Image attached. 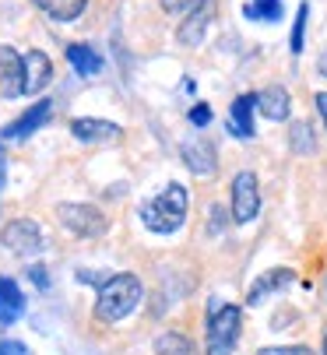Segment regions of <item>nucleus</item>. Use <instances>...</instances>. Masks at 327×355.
<instances>
[{
	"instance_id": "1",
	"label": "nucleus",
	"mask_w": 327,
	"mask_h": 355,
	"mask_svg": "<svg viewBox=\"0 0 327 355\" xmlns=\"http://www.w3.org/2000/svg\"><path fill=\"white\" fill-rule=\"evenodd\" d=\"M183 218H187V187H180V183H169L158 197L141 205V222L158 236L176 232L183 225Z\"/></svg>"
},
{
	"instance_id": "2",
	"label": "nucleus",
	"mask_w": 327,
	"mask_h": 355,
	"mask_svg": "<svg viewBox=\"0 0 327 355\" xmlns=\"http://www.w3.org/2000/svg\"><path fill=\"white\" fill-rule=\"evenodd\" d=\"M137 302H141V282L134 275H113L99 285L95 313H99V320L113 324V320H124Z\"/></svg>"
},
{
	"instance_id": "3",
	"label": "nucleus",
	"mask_w": 327,
	"mask_h": 355,
	"mask_svg": "<svg viewBox=\"0 0 327 355\" xmlns=\"http://www.w3.org/2000/svg\"><path fill=\"white\" fill-rule=\"evenodd\" d=\"M240 341V310L211 302L208 310V355H229Z\"/></svg>"
},
{
	"instance_id": "4",
	"label": "nucleus",
	"mask_w": 327,
	"mask_h": 355,
	"mask_svg": "<svg viewBox=\"0 0 327 355\" xmlns=\"http://www.w3.org/2000/svg\"><path fill=\"white\" fill-rule=\"evenodd\" d=\"M57 218L64 222V229H71L74 236H85V239L102 236L109 229L106 215L99 208H92V205H60L57 208Z\"/></svg>"
},
{
	"instance_id": "5",
	"label": "nucleus",
	"mask_w": 327,
	"mask_h": 355,
	"mask_svg": "<svg viewBox=\"0 0 327 355\" xmlns=\"http://www.w3.org/2000/svg\"><path fill=\"white\" fill-rule=\"evenodd\" d=\"M260 211V190H257V176L253 173H240L233 180V218L240 225L253 222Z\"/></svg>"
},
{
	"instance_id": "6",
	"label": "nucleus",
	"mask_w": 327,
	"mask_h": 355,
	"mask_svg": "<svg viewBox=\"0 0 327 355\" xmlns=\"http://www.w3.org/2000/svg\"><path fill=\"white\" fill-rule=\"evenodd\" d=\"M0 95H25V57H18L11 46H0Z\"/></svg>"
},
{
	"instance_id": "7",
	"label": "nucleus",
	"mask_w": 327,
	"mask_h": 355,
	"mask_svg": "<svg viewBox=\"0 0 327 355\" xmlns=\"http://www.w3.org/2000/svg\"><path fill=\"white\" fill-rule=\"evenodd\" d=\"M0 236H4V246H11L15 253H25V250L32 253V250L42 246V232H39V225L32 218H15Z\"/></svg>"
},
{
	"instance_id": "8",
	"label": "nucleus",
	"mask_w": 327,
	"mask_h": 355,
	"mask_svg": "<svg viewBox=\"0 0 327 355\" xmlns=\"http://www.w3.org/2000/svg\"><path fill=\"white\" fill-rule=\"evenodd\" d=\"M183 162H187V169H190L194 176H201V180H211L215 169H218V162H215V148H211L204 137L183 144Z\"/></svg>"
},
{
	"instance_id": "9",
	"label": "nucleus",
	"mask_w": 327,
	"mask_h": 355,
	"mask_svg": "<svg viewBox=\"0 0 327 355\" xmlns=\"http://www.w3.org/2000/svg\"><path fill=\"white\" fill-rule=\"evenodd\" d=\"M49 113H53V103H46V98H42V103H35L28 113H22L15 123H8L4 127V137H11V141H22V137H28V134H35L46 120H49Z\"/></svg>"
},
{
	"instance_id": "10",
	"label": "nucleus",
	"mask_w": 327,
	"mask_h": 355,
	"mask_svg": "<svg viewBox=\"0 0 327 355\" xmlns=\"http://www.w3.org/2000/svg\"><path fill=\"white\" fill-rule=\"evenodd\" d=\"M53 78V64L46 53H39V49H28L25 53V95H35L49 85Z\"/></svg>"
},
{
	"instance_id": "11",
	"label": "nucleus",
	"mask_w": 327,
	"mask_h": 355,
	"mask_svg": "<svg viewBox=\"0 0 327 355\" xmlns=\"http://www.w3.org/2000/svg\"><path fill=\"white\" fill-rule=\"evenodd\" d=\"M289 106H292V98L282 85H271L257 95V110L267 116V120H289Z\"/></svg>"
},
{
	"instance_id": "12",
	"label": "nucleus",
	"mask_w": 327,
	"mask_h": 355,
	"mask_svg": "<svg viewBox=\"0 0 327 355\" xmlns=\"http://www.w3.org/2000/svg\"><path fill=\"white\" fill-rule=\"evenodd\" d=\"M253 106H257V95H240L229 110V130L243 141L253 137Z\"/></svg>"
},
{
	"instance_id": "13",
	"label": "nucleus",
	"mask_w": 327,
	"mask_h": 355,
	"mask_svg": "<svg viewBox=\"0 0 327 355\" xmlns=\"http://www.w3.org/2000/svg\"><path fill=\"white\" fill-rule=\"evenodd\" d=\"M71 134H74L78 141H113V137H120L124 130H120L117 123H106V120H74V123H71Z\"/></svg>"
},
{
	"instance_id": "14",
	"label": "nucleus",
	"mask_w": 327,
	"mask_h": 355,
	"mask_svg": "<svg viewBox=\"0 0 327 355\" xmlns=\"http://www.w3.org/2000/svg\"><path fill=\"white\" fill-rule=\"evenodd\" d=\"M215 18V8H211V0L201 8V11H194V15H187V21H183V28H180V42L183 46H197L201 39H204V32H208V21Z\"/></svg>"
},
{
	"instance_id": "15",
	"label": "nucleus",
	"mask_w": 327,
	"mask_h": 355,
	"mask_svg": "<svg viewBox=\"0 0 327 355\" xmlns=\"http://www.w3.org/2000/svg\"><path fill=\"white\" fill-rule=\"evenodd\" d=\"M25 310V295L11 278H0V324H11Z\"/></svg>"
},
{
	"instance_id": "16",
	"label": "nucleus",
	"mask_w": 327,
	"mask_h": 355,
	"mask_svg": "<svg viewBox=\"0 0 327 355\" xmlns=\"http://www.w3.org/2000/svg\"><path fill=\"white\" fill-rule=\"evenodd\" d=\"M289 282H292V271H285V268H278V271H267V275H264V278L250 288V299H246V302H250V306H257V302H260L264 295H271V292L285 288Z\"/></svg>"
},
{
	"instance_id": "17",
	"label": "nucleus",
	"mask_w": 327,
	"mask_h": 355,
	"mask_svg": "<svg viewBox=\"0 0 327 355\" xmlns=\"http://www.w3.org/2000/svg\"><path fill=\"white\" fill-rule=\"evenodd\" d=\"M88 0H35V8H42L53 21H74L85 11Z\"/></svg>"
},
{
	"instance_id": "18",
	"label": "nucleus",
	"mask_w": 327,
	"mask_h": 355,
	"mask_svg": "<svg viewBox=\"0 0 327 355\" xmlns=\"http://www.w3.org/2000/svg\"><path fill=\"white\" fill-rule=\"evenodd\" d=\"M67 60H71V67H74L81 78H92V74L102 71V60H99V53H95L92 46H71V49H67Z\"/></svg>"
},
{
	"instance_id": "19",
	"label": "nucleus",
	"mask_w": 327,
	"mask_h": 355,
	"mask_svg": "<svg viewBox=\"0 0 327 355\" xmlns=\"http://www.w3.org/2000/svg\"><path fill=\"white\" fill-rule=\"evenodd\" d=\"M155 355H194V345L183 334H158L155 338Z\"/></svg>"
},
{
	"instance_id": "20",
	"label": "nucleus",
	"mask_w": 327,
	"mask_h": 355,
	"mask_svg": "<svg viewBox=\"0 0 327 355\" xmlns=\"http://www.w3.org/2000/svg\"><path fill=\"white\" fill-rule=\"evenodd\" d=\"M246 18H253V21H278L282 18V0H250Z\"/></svg>"
},
{
	"instance_id": "21",
	"label": "nucleus",
	"mask_w": 327,
	"mask_h": 355,
	"mask_svg": "<svg viewBox=\"0 0 327 355\" xmlns=\"http://www.w3.org/2000/svg\"><path fill=\"white\" fill-rule=\"evenodd\" d=\"M208 4V0H162V11L166 15H194V11H201Z\"/></svg>"
},
{
	"instance_id": "22",
	"label": "nucleus",
	"mask_w": 327,
	"mask_h": 355,
	"mask_svg": "<svg viewBox=\"0 0 327 355\" xmlns=\"http://www.w3.org/2000/svg\"><path fill=\"white\" fill-rule=\"evenodd\" d=\"M306 18H310V4H299L296 25H292V53H303V32H306Z\"/></svg>"
},
{
	"instance_id": "23",
	"label": "nucleus",
	"mask_w": 327,
	"mask_h": 355,
	"mask_svg": "<svg viewBox=\"0 0 327 355\" xmlns=\"http://www.w3.org/2000/svg\"><path fill=\"white\" fill-rule=\"evenodd\" d=\"M292 144H296V151H313V130H310V123H292Z\"/></svg>"
},
{
	"instance_id": "24",
	"label": "nucleus",
	"mask_w": 327,
	"mask_h": 355,
	"mask_svg": "<svg viewBox=\"0 0 327 355\" xmlns=\"http://www.w3.org/2000/svg\"><path fill=\"white\" fill-rule=\"evenodd\" d=\"M190 123H194V127H208V123H211V110H208L204 103H197V106L190 110Z\"/></svg>"
},
{
	"instance_id": "25",
	"label": "nucleus",
	"mask_w": 327,
	"mask_h": 355,
	"mask_svg": "<svg viewBox=\"0 0 327 355\" xmlns=\"http://www.w3.org/2000/svg\"><path fill=\"white\" fill-rule=\"evenodd\" d=\"M260 355H313L303 345H289V348H260Z\"/></svg>"
},
{
	"instance_id": "26",
	"label": "nucleus",
	"mask_w": 327,
	"mask_h": 355,
	"mask_svg": "<svg viewBox=\"0 0 327 355\" xmlns=\"http://www.w3.org/2000/svg\"><path fill=\"white\" fill-rule=\"evenodd\" d=\"M0 355H28L22 341H0Z\"/></svg>"
},
{
	"instance_id": "27",
	"label": "nucleus",
	"mask_w": 327,
	"mask_h": 355,
	"mask_svg": "<svg viewBox=\"0 0 327 355\" xmlns=\"http://www.w3.org/2000/svg\"><path fill=\"white\" fill-rule=\"evenodd\" d=\"M28 275H32V282H35L39 288H46V285H49V282H46V268H32Z\"/></svg>"
},
{
	"instance_id": "28",
	"label": "nucleus",
	"mask_w": 327,
	"mask_h": 355,
	"mask_svg": "<svg viewBox=\"0 0 327 355\" xmlns=\"http://www.w3.org/2000/svg\"><path fill=\"white\" fill-rule=\"evenodd\" d=\"M317 110H320V116H324V123H327V92L317 95Z\"/></svg>"
},
{
	"instance_id": "29",
	"label": "nucleus",
	"mask_w": 327,
	"mask_h": 355,
	"mask_svg": "<svg viewBox=\"0 0 327 355\" xmlns=\"http://www.w3.org/2000/svg\"><path fill=\"white\" fill-rule=\"evenodd\" d=\"M317 71L327 78V49H324V53H320V60H317Z\"/></svg>"
},
{
	"instance_id": "30",
	"label": "nucleus",
	"mask_w": 327,
	"mask_h": 355,
	"mask_svg": "<svg viewBox=\"0 0 327 355\" xmlns=\"http://www.w3.org/2000/svg\"><path fill=\"white\" fill-rule=\"evenodd\" d=\"M4 169H8V159H4V148H0V187H4Z\"/></svg>"
},
{
	"instance_id": "31",
	"label": "nucleus",
	"mask_w": 327,
	"mask_h": 355,
	"mask_svg": "<svg viewBox=\"0 0 327 355\" xmlns=\"http://www.w3.org/2000/svg\"><path fill=\"white\" fill-rule=\"evenodd\" d=\"M324 355H327V338H324Z\"/></svg>"
}]
</instances>
